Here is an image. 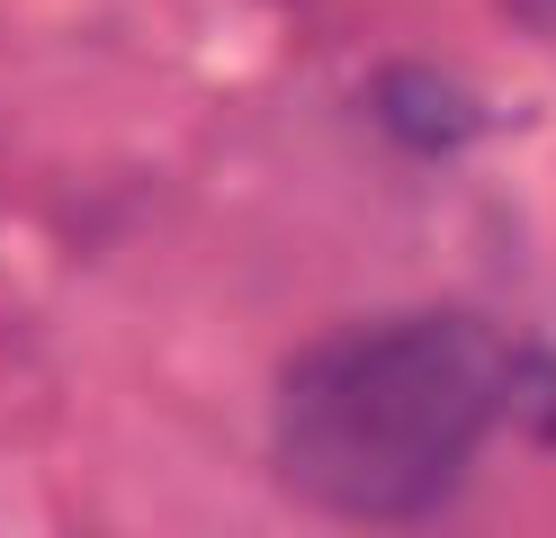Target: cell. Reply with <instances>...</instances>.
<instances>
[{
  "mask_svg": "<svg viewBox=\"0 0 556 538\" xmlns=\"http://www.w3.org/2000/svg\"><path fill=\"white\" fill-rule=\"evenodd\" d=\"M520 18H539V27H556V0H520Z\"/></svg>",
  "mask_w": 556,
  "mask_h": 538,
  "instance_id": "obj_2",
  "label": "cell"
},
{
  "mask_svg": "<svg viewBox=\"0 0 556 538\" xmlns=\"http://www.w3.org/2000/svg\"><path fill=\"white\" fill-rule=\"evenodd\" d=\"M520 350L476 314L351 323L278 377V476L332 521H422L467 485L476 449L511 404Z\"/></svg>",
  "mask_w": 556,
  "mask_h": 538,
  "instance_id": "obj_1",
  "label": "cell"
}]
</instances>
